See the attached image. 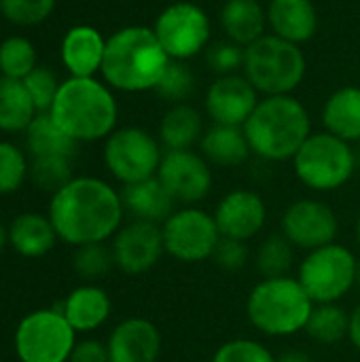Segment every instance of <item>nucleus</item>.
Instances as JSON below:
<instances>
[{"label": "nucleus", "mask_w": 360, "mask_h": 362, "mask_svg": "<svg viewBox=\"0 0 360 362\" xmlns=\"http://www.w3.org/2000/svg\"><path fill=\"white\" fill-rule=\"evenodd\" d=\"M47 216L59 242L79 248L106 244L123 227L121 191L95 176H74L49 199Z\"/></svg>", "instance_id": "1"}, {"label": "nucleus", "mask_w": 360, "mask_h": 362, "mask_svg": "<svg viewBox=\"0 0 360 362\" xmlns=\"http://www.w3.org/2000/svg\"><path fill=\"white\" fill-rule=\"evenodd\" d=\"M170 62L153 28L125 25L106 38L100 74L110 89L151 91L159 85Z\"/></svg>", "instance_id": "2"}, {"label": "nucleus", "mask_w": 360, "mask_h": 362, "mask_svg": "<svg viewBox=\"0 0 360 362\" xmlns=\"http://www.w3.org/2000/svg\"><path fill=\"white\" fill-rule=\"evenodd\" d=\"M49 115L81 144L106 140L117 129L119 106L104 81L95 76H68L62 81Z\"/></svg>", "instance_id": "3"}, {"label": "nucleus", "mask_w": 360, "mask_h": 362, "mask_svg": "<svg viewBox=\"0 0 360 362\" xmlns=\"http://www.w3.org/2000/svg\"><path fill=\"white\" fill-rule=\"evenodd\" d=\"M244 134L252 155L263 161H293L303 142L312 136V119L308 108L295 95L261 98Z\"/></svg>", "instance_id": "4"}, {"label": "nucleus", "mask_w": 360, "mask_h": 362, "mask_svg": "<svg viewBox=\"0 0 360 362\" xmlns=\"http://www.w3.org/2000/svg\"><path fill=\"white\" fill-rule=\"evenodd\" d=\"M314 305L297 278H263L248 293L246 318L267 337H291L306 331Z\"/></svg>", "instance_id": "5"}, {"label": "nucleus", "mask_w": 360, "mask_h": 362, "mask_svg": "<svg viewBox=\"0 0 360 362\" xmlns=\"http://www.w3.org/2000/svg\"><path fill=\"white\" fill-rule=\"evenodd\" d=\"M244 76L250 85L267 95H293L303 83L308 59L299 45L276 34H265L244 51Z\"/></svg>", "instance_id": "6"}, {"label": "nucleus", "mask_w": 360, "mask_h": 362, "mask_svg": "<svg viewBox=\"0 0 360 362\" xmlns=\"http://www.w3.org/2000/svg\"><path fill=\"white\" fill-rule=\"evenodd\" d=\"M356 168L359 157L352 144L329 132L312 134L293 157V170L299 182L318 193L346 187Z\"/></svg>", "instance_id": "7"}, {"label": "nucleus", "mask_w": 360, "mask_h": 362, "mask_svg": "<svg viewBox=\"0 0 360 362\" xmlns=\"http://www.w3.org/2000/svg\"><path fill=\"white\" fill-rule=\"evenodd\" d=\"M356 255L348 246L333 242L306 252L297 267V280L316 305L339 303L356 286Z\"/></svg>", "instance_id": "8"}, {"label": "nucleus", "mask_w": 360, "mask_h": 362, "mask_svg": "<svg viewBox=\"0 0 360 362\" xmlns=\"http://www.w3.org/2000/svg\"><path fill=\"white\" fill-rule=\"evenodd\" d=\"M76 337L59 308H42L19 320L13 348L19 362H70Z\"/></svg>", "instance_id": "9"}, {"label": "nucleus", "mask_w": 360, "mask_h": 362, "mask_svg": "<svg viewBox=\"0 0 360 362\" xmlns=\"http://www.w3.org/2000/svg\"><path fill=\"white\" fill-rule=\"evenodd\" d=\"M163 153L166 151L159 138L151 132L144 127L125 125L117 127L104 140L102 157L108 174L125 187L157 176Z\"/></svg>", "instance_id": "10"}, {"label": "nucleus", "mask_w": 360, "mask_h": 362, "mask_svg": "<svg viewBox=\"0 0 360 362\" xmlns=\"http://www.w3.org/2000/svg\"><path fill=\"white\" fill-rule=\"evenodd\" d=\"M166 255L178 263H202L212 259L221 231L212 214L197 206L174 210L161 225Z\"/></svg>", "instance_id": "11"}, {"label": "nucleus", "mask_w": 360, "mask_h": 362, "mask_svg": "<svg viewBox=\"0 0 360 362\" xmlns=\"http://www.w3.org/2000/svg\"><path fill=\"white\" fill-rule=\"evenodd\" d=\"M155 36L170 59L187 62L208 49L210 42V17L208 13L187 0H174L155 19Z\"/></svg>", "instance_id": "12"}, {"label": "nucleus", "mask_w": 360, "mask_h": 362, "mask_svg": "<svg viewBox=\"0 0 360 362\" xmlns=\"http://www.w3.org/2000/svg\"><path fill=\"white\" fill-rule=\"evenodd\" d=\"M280 233L295 248L310 252L337 242L339 218L327 202L303 197L289 204L282 212Z\"/></svg>", "instance_id": "13"}, {"label": "nucleus", "mask_w": 360, "mask_h": 362, "mask_svg": "<svg viewBox=\"0 0 360 362\" xmlns=\"http://www.w3.org/2000/svg\"><path fill=\"white\" fill-rule=\"evenodd\" d=\"M159 182L170 197L182 206H195L212 191V170L202 153L166 151L157 170Z\"/></svg>", "instance_id": "14"}, {"label": "nucleus", "mask_w": 360, "mask_h": 362, "mask_svg": "<svg viewBox=\"0 0 360 362\" xmlns=\"http://www.w3.org/2000/svg\"><path fill=\"white\" fill-rule=\"evenodd\" d=\"M110 250L119 272L127 276L146 274L166 255L161 225L132 218L115 233L110 240Z\"/></svg>", "instance_id": "15"}, {"label": "nucleus", "mask_w": 360, "mask_h": 362, "mask_svg": "<svg viewBox=\"0 0 360 362\" xmlns=\"http://www.w3.org/2000/svg\"><path fill=\"white\" fill-rule=\"evenodd\" d=\"M221 238L250 242L267 223V206L252 189H233L221 197L212 212Z\"/></svg>", "instance_id": "16"}, {"label": "nucleus", "mask_w": 360, "mask_h": 362, "mask_svg": "<svg viewBox=\"0 0 360 362\" xmlns=\"http://www.w3.org/2000/svg\"><path fill=\"white\" fill-rule=\"evenodd\" d=\"M259 91L244 74H227L214 78L206 91V112L212 123L244 127L259 104Z\"/></svg>", "instance_id": "17"}, {"label": "nucleus", "mask_w": 360, "mask_h": 362, "mask_svg": "<svg viewBox=\"0 0 360 362\" xmlns=\"http://www.w3.org/2000/svg\"><path fill=\"white\" fill-rule=\"evenodd\" d=\"M106 348L110 362H157L161 333L146 318H125L110 331Z\"/></svg>", "instance_id": "18"}, {"label": "nucleus", "mask_w": 360, "mask_h": 362, "mask_svg": "<svg viewBox=\"0 0 360 362\" xmlns=\"http://www.w3.org/2000/svg\"><path fill=\"white\" fill-rule=\"evenodd\" d=\"M76 335H89L104 327L112 314L110 295L95 282H85L72 288L57 305Z\"/></svg>", "instance_id": "19"}, {"label": "nucleus", "mask_w": 360, "mask_h": 362, "mask_svg": "<svg viewBox=\"0 0 360 362\" xmlns=\"http://www.w3.org/2000/svg\"><path fill=\"white\" fill-rule=\"evenodd\" d=\"M106 38L93 25H72L59 45V57L70 76H95L102 70Z\"/></svg>", "instance_id": "20"}, {"label": "nucleus", "mask_w": 360, "mask_h": 362, "mask_svg": "<svg viewBox=\"0 0 360 362\" xmlns=\"http://www.w3.org/2000/svg\"><path fill=\"white\" fill-rule=\"evenodd\" d=\"M265 11L272 34L289 42L303 45L318 30V13L312 0H269Z\"/></svg>", "instance_id": "21"}, {"label": "nucleus", "mask_w": 360, "mask_h": 362, "mask_svg": "<svg viewBox=\"0 0 360 362\" xmlns=\"http://www.w3.org/2000/svg\"><path fill=\"white\" fill-rule=\"evenodd\" d=\"M59 242L53 223L40 212H21L8 223V246L23 259L47 257Z\"/></svg>", "instance_id": "22"}, {"label": "nucleus", "mask_w": 360, "mask_h": 362, "mask_svg": "<svg viewBox=\"0 0 360 362\" xmlns=\"http://www.w3.org/2000/svg\"><path fill=\"white\" fill-rule=\"evenodd\" d=\"M121 202L134 221H146L155 225H163L166 218L174 212L176 204L157 176L125 185L121 189Z\"/></svg>", "instance_id": "23"}, {"label": "nucleus", "mask_w": 360, "mask_h": 362, "mask_svg": "<svg viewBox=\"0 0 360 362\" xmlns=\"http://www.w3.org/2000/svg\"><path fill=\"white\" fill-rule=\"evenodd\" d=\"M199 153L210 165L219 168H240L252 155L244 127L219 123H212L204 132L199 140Z\"/></svg>", "instance_id": "24"}, {"label": "nucleus", "mask_w": 360, "mask_h": 362, "mask_svg": "<svg viewBox=\"0 0 360 362\" xmlns=\"http://www.w3.org/2000/svg\"><path fill=\"white\" fill-rule=\"evenodd\" d=\"M221 28L229 40L246 49L265 36L267 11L259 0H227L221 8Z\"/></svg>", "instance_id": "25"}, {"label": "nucleus", "mask_w": 360, "mask_h": 362, "mask_svg": "<svg viewBox=\"0 0 360 362\" xmlns=\"http://www.w3.org/2000/svg\"><path fill=\"white\" fill-rule=\"evenodd\" d=\"M325 132L346 140L360 142V87L346 85L333 91L323 106Z\"/></svg>", "instance_id": "26"}, {"label": "nucleus", "mask_w": 360, "mask_h": 362, "mask_svg": "<svg viewBox=\"0 0 360 362\" xmlns=\"http://www.w3.org/2000/svg\"><path fill=\"white\" fill-rule=\"evenodd\" d=\"M204 117L189 104H172L159 123V142L166 151H189L204 136Z\"/></svg>", "instance_id": "27"}, {"label": "nucleus", "mask_w": 360, "mask_h": 362, "mask_svg": "<svg viewBox=\"0 0 360 362\" xmlns=\"http://www.w3.org/2000/svg\"><path fill=\"white\" fill-rule=\"evenodd\" d=\"M25 148L30 157H74L79 142H74L49 112H38L28 125Z\"/></svg>", "instance_id": "28"}, {"label": "nucleus", "mask_w": 360, "mask_h": 362, "mask_svg": "<svg viewBox=\"0 0 360 362\" xmlns=\"http://www.w3.org/2000/svg\"><path fill=\"white\" fill-rule=\"evenodd\" d=\"M38 115L23 81L0 76V132L21 134Z\"/></svg>", "instance_id": "29"}, {"label": "nucleus", "mask_w": 360, "mask_h": 362, "mask_svg": "<svg viewBox=\"0 0 360 362\" xmlns=\"http://www.w3.org/2000/svg\"><path fill=\"white\" fill-rule=\"evenodd\" d=\"M350 314L339 303H318L306 325V333L320 346H335L348 339Z\"/></svg>", "instance_id": "30"}, {"label": "nucleus", "mask_w": 360, "mask_h": 362, "mask_svg": "<svg viewBox=\"0 0 360 362\" xmlns=\"http://www.w3.org/2000/svg\"><path fill=\"white\" fill-rule=\"evenodd\" d=\"M255 265L263 278L291 276V269L295 265V246L282 233H272L259 244Z\"/></svg>", "instance_id": "31"}, {"label": "nucleus", "mask_w": 360, "mask_h": 362, "mask_svg": "<svg viewBox=\"0 0 360 362\" xmlns=\"http://www.w3.org/2000/svg\"><path fill=\"white\" fill-rule=\"evenodd\" d=\"M36 47L28 36L13 34L0 42V76L23 81L38 64Z\"/></svg>", "instance_id": "32"}, {"label": "nucleus", "mask_w": 360, "mask_h": 362, "mask_svg": "<svg viewBox=\"0 0 360 362\" xmlns=\"http://www.w3.org/2000/svg\"><path fill=\"white\" fill-rule=\"evenodd\" d=\"M30 178V159L25 151L8 140H0V195L17 193Z\"/></svg>", "instance_id": "33"}, {"label": "nucleus", "mask_w": 360, "mask_h": 362, "mask_svg": "<svg viewBox=\"0 0 360 362\" xmlns=\"http://www.w3.org/2000/svg\"><path fill=\"white\" fill-rule=\"evenodd\" d=\"M74 178L70 157H32L30 159V180L47 191L55 193Z\"/></svg>", "instance_id": "34"}, {"label": "nucleus", "mask_w": 360, "mask_h": 362, "mask_svg": "<svg viewBox=\"0 0 360 362\" xmlns=\"http://www.w3.org/2000/svg\"><path fill=\"white\" fill-rule=\"evenodd\" d=\"M112 267H115V259L108 244H85L74 248L72 269L85 282H95L104 278Z\"/></svg>", "instance_id": "35"}, {"label": "nucleus", "mask_w": 360, "mask_h": 362, "mask_svg": "<svg viewBox=\"0 0 360 362\" xmlns=\"http://www.w3.org/2000/svg\"><path fill=\"white\" fill-rule=\"evenodd\" d=\"M155 91L170 104H185V100L195 91V74L185 62L172 59Z\"/></svg>", "instance_id": "36"}, {"label": "nucleus", "mask_w": 360, "mask_h": 362, "mask_svg": "<svg viewBox=\"0 0 360 362\" xmlns=\"http://www.w3.org/2000/svg\"><path fill=\"white\" fill-rule=\"evenodd\" d=\"M57 0H2V15L19 28H32L51 17Z\"/></svg>", "instance_id": "37"}, {"label": "nucleus", "mask_w": 360, "mask_h": 362, "mask_svg": "<svg viewBox=\"0 0 360 362\" xmlns=\"http://www.w3.org/2000/svg\"><path fill=\"white\" fill-rule=\"evenodd\" d=\"M274 352L257 339L238 337L229 339L214 352L210 362H276Z\"/></svg>", "instance_id": "38"}, {"label": "nucleus", "mask_w": 360, "mask_h": 362, "mask_svg": "<svg viewBox=\"0 0 360 362\" xmlns=\"http://www.w3.org/2000/svg\"><path fill=\"white\" fill-rule=\"evenodd\" d=\"M23 85L36 106L38 112H49L53 102H55V95L59 91V81L55 76L53 70H49L47 66H36L25 78H23Z\"/></svg>", "instance_id": "39"}, {"label": "nucleus", "mask_w": 360, "mask_h": 362, "mask_svg": "<svg viewBox=\"0 0 360 362\" xmlns=\"http://www.w3.org/2000/svg\"><path fill=\"white\" fill-rule=\"evenodd\" d=\"M244 47H240L233 40H219L206 49V62L212 72L219 76L238 74L240 68H244Z\"/></svg>", "instance_id": "40"}, {"label": "nucleus", "mask_w": 360, "mask_h": 362, "mask_svg": "<svg viewBox=\"0 0 360 362\" xmlns=\"http://www.w3.org/2000/svg\"><path fill=\"white\" fill-rule=\"evenodd\" d=\"M212 261L216 263V267H221L225 272H240L250 261V250H248L246 242L221 238V242L212 255Z\"/></svg>", "instance_id": "41"}, {"label": "nucleus", "mask_w": 360, "mask_h": 362, "mask_svg": "<svg viewBox=\"0 0 360 362\" xmlns=\"http://www.w3.org/2000/svg\"><path fill=\"white\" fill-rule=\"evenodd\" d=\"M70 362H110L106 341L91 339V337L79 339L76 346H74V350H72Z\"/></svg>", "instance_id": "42"}, {"label": "nucleus", "mask_w": 360, "mask_h": 362, "mask_svg": "<svg viewBox=\"0 0 360 362\" xmlns=\"http://www.w3.org/2000/svg\"><path fill=\"white\" fill-rule=\"evenodd\" d=\"M350 344L360 352V303L350 312V331H348Z\"/></svg>", "instance_id": "43"}, {"label": "nucleus", "mask_w": 360, "mask_h": 362, "mask_svg": "<svg viewBox=\"0 0 360 362\" xmlns=\"http://www.w3.org/2000/svg\"><path fill=\"white\" fill-rule=\"evenodd\" d=\"M276 362H314L306 352H299V350H291V352H284L282 356H278Z\"/></svg>", "instance_id": "44"}, {"label": "nucleus", "mask_w": 360, "mask_h": 362, "mask_svg": "<svg viewBox=\"0 0 360 362\" xmlns=\"http://www.w3.org/2000/svg\"><path fill=\"white\" fill-rule=\"evenodd\" d=\"M8 246V225L0 221V252Z\"/></svg>", "instance_id": "45"}, {"label": "nucleus", "mask_w": 360, "mask_h": 362, "mask_svg": "<svg viewBox=\"0 0 360 362\" xmlns=\"http://www.w3.org/2000/svg\"><path fill=\"white\" fill-rule=\"evenodd\" d=\"M356 242L360 244V214L359 218H356Z\"/></svg>", "instance_id": "46"}, {"label": "nucleus", "mask_w": 360, "mask_h": 362, "mask_svg": "<svg viewBox=\"0 0 360 362\" xmlns=\"http://www.w3.org/2000/svg\"><path fill=\"white\" fill-rule=\"evenodd\" d=\"M356 286L360 288V259H359V269H356Z\"/></svg>", "instance_id": "47"}, {"label": "nucleus", "mask_w": 360, "mask_h": 362, "mask_svg": "<svg viewBox=\"0 0 360 362\" xmlns=\"http://www.w3.org/2000/svg\"><path fill=\"white\" fill-rule=\"evenodd\" d=\"M0 13H2V0H0Z\"/></svg>", "instance_id": "48"}, {"label": "nucleus", "mask_w": 360, "mask_h": 362, "mask_svg": "<svg viewBox=\"0 0 360 362\" xmlns=\"http://www.w3.org/2000/svg\"><path fill=\"white\" fill-rule=\"evenodd\" d=\"M259 2H261V0H259Z\"/></svg>", "instance_id": "49"}]
</instances>
